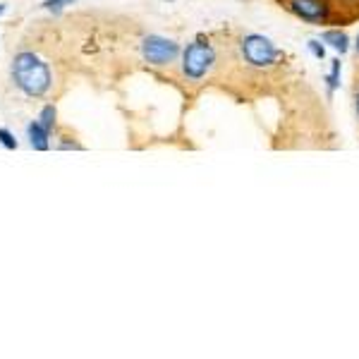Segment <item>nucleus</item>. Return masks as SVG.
<instances>
[{"label": "nucleus", "instance_id": "1", "mask_svg": "<svg viewBox=\"0 0 359 359\" xmlns=\"http://www.w3.org/2000/svg\"><path fill=\"white\" fill-rule=\"evenodd\" d=\"M10 79L29 98H43L53 86V74L43 57L32 50H20L10 62Z\"/></svg>", "mask_w": 359, "mask_h": 359}, {"label": "nucleus", "instance_id": "2", "mask_svg": "<svg viewBox=\"0 0 359 359\" xmlns=\"http://www.w3.org/2000/svg\"><path fill=\"white\" fill-rule=\"evenodd\" d=\"M218 67V50L208 39H196L182 50L180 72L187 82L199 84Z\"/></svg>", "mask_w": 359, "mask_h": 359}, {"label": "nucleus", "instance_id": "3", "mask_svg": "<svg viewBox=\"0 0 359 359\" xmlns=\"http://www.w3.org/2000/svg\"><path fill=\"white\" fill-rule=\"evenodd\" d=\"M235 46L242 65L257 69V72H269L280 60V50L271 43V39L262 36V34H242Z\"/></svg>", "mask_w": 359, "mask_h": 359}, {"label": "nucleus", "instance_id": "4", "mask_svg": "<svg viewBox=\"0 0 359 359\" xmlns=\"http://www.w3.org/2000/svg\"><path fill=\"white\" fill-rule=\"evenodd\" d=\"M139 50H142V57L144 62L154 67H168L177 60L180 55V46L177 41L172 39H165V36H158V34H149V36L142 39L139 43Z\"/></svg>", "mask_w": 359, "mask_h": 359}, {"label": "nucleus", "instance_id": "5", "mask_svg": "<svg viewBox=\"0 0 359 359\" xmlns=\"http://www.w3.org/2000/svg\"><path fill=\"white\" fill-rule=\"evenodd\" d=\"M283 3L294 17L311 25H326L333 17V10L326 0H283Z\"/></svg>", "mask_w": 359, "mask_h": 359}, {"label": "nucleus", "instance_id": "6", "mask_svg": "<svg viewBox=\"0 0 359 359\" xmlns=\"http://www.w3.org/2000/svg\"><path fill=\"white\" fill-rule=\"evenodd\" d=\"M27 139L34 151H48L50 149V132L46 130L39 120H32V123L27 125Z\"/></svg>", "mask_w": 359, "mask_h": 359}, {"label": "nucleus", "instance_id": "7", "mask_svg": "<svg viewBox=\"0 0 359 359\" xmlns=\"http://www.w3.org/2000/svg\"><path fill=\"white\" fill-rule=\"evenodd\" d=\"M323 41L331 43L335 50H340V53H345L347 43H350V39H347L345 32H338V29H335V32H326V34H323Z\"/></svg>", "mask_w": 359, "mask_h": 359}, {"label": "nucleus", "instance_id": "8", "mask_svg": "<svg viewBox=\"0 0 359 359\" xmlns=\"http://www.w3.org/2000/svg\"><path fill=\"white\" fill-rule=\"evenodd\" d=\"M39 123H41L48 132L55 130V125H57V111H55L53 103H48V106L41 108V113H39Z\"/></svg>", "mask_w": 359, "mask_h": 359}, {"label": "nucleus", "instance_id": "9", "mask_svg": "<svg viewBox=\"0 0 359 359\" xmlns=\"http://www.w3.org/2000/svg\"><path fill=\"white\" fill-rule=\"evenodd\" d=\"M72 3H77V0H43L41 8L46 10V13H50L53 17H57V15L65 13V10H67Z\"/></svg>", "mask_w": 359, "mask_h": 359}, {"label": "nucleus", "instance_id": "10", "mask_svg": "<svg viewBox=\"0 0 359 359\" xmlns=\"http://www.w3.org/2000/svg\"><path fill=\"white\" fill-rule=\"evenodd\" d=\"M0 147L8 149V151H15L17 147H20V142H17V137L13 132L8 130V127H0Z\"/></svg>", "mask_w": 359, "mask_h": 359}, {"label": "nucleus", "instance_id": "11", "mask_svg": "<svg viewBox=\"0 0 359 359\" xmlns=\"http://www.w3.org/2000/svg\"><path fill=\"white\" fill-rule=\"evenodd\" d=\"M55 149H60V151H69V149H72V151H82V144L79 142H74V139H69V137H62V142H57L55 144Z\"/></svg>", "mask_w": 359, "mask_h": 359}, {"label": "nucleus", "instance_id": "12", "mask_svg": "<svg viewBox=\"0 0 359 359\" xmlns=\"http://www.w3.org/2000/svg\"><path fill=\"white\" fill-rule=\"evenodd\" d=\"M338 74H340V62H333V72H331V77H328V86H331V91L338 86Z\"/></svg>", "mask_w": 359, "mask_h": 359}, {"label": "nucleus", "instance_id": "13", "mask_svg": "<svg viewBox=\"0 0 359 359\" xmlns=\"http://www.w3.org/2000/svg\"><path fill=\"white\" fill-rule=\"evenodd\" d=\"M309 50L314 53L316 57H323V46H318L316 41H309Z\"/></svg>", "mask_w": 359, "mask_h": 359}, {"label": "nucleus", "instance_id": "14", "mask_svg": "<svg viewBox=\"0 0 359 359\" xmlns=\"http://www.w3.org/2000/svg\"><path fill=\"white\" fill-rule=\"evenodd\" d=\"M355 108H357V115H359V84H357V91H355Z\"/></svg>", "mask_w": 359, "mask_h": 359}, {"label": "nucleus", "instance_id": "15", "mask_svg": "<svg viewBox=\"0 0 359 359\" xmlns=\"http://www.w3.org/2000/svg\"><path fill=\"white\" fill-rule=\"evenodd\" d=\"M5 10H8V8H5V5H3V3H0V15H3V13H5Z\"/></svg>", "mask_w": 359, "mask_h": 359}, {"label": "nucleus", "instance_id": "16", "mask_svg": "<svg viewBox=\"0 0 359 359\" xmlns=\"http://www.w3.org/2000/svg\"><path fill=\"white\" fill-rule=\"evenodd\" d=\"M357 57H359V36H357Z\"/></svg>", "mask_w": 359, "mask_h": 359}]
</instances>
